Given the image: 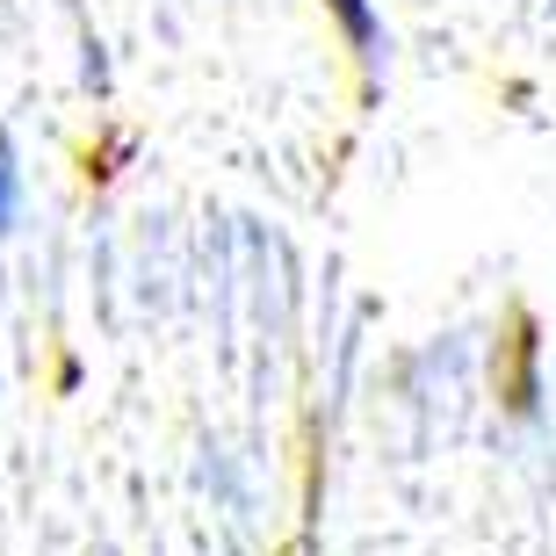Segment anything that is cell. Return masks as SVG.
Here are the masks:
<instances>
[{
  "label": "cell",
  "mask_w": 556,
  "mask_h": 556,
  "mask_svg": "<svg viewBox=\"0 0 556 556\" xmlns=\"http://www.w3.org/2000/svg\"><path fill=\"white\" fill-rule=\"evenodd\" d=\"M326 15L340 22V37L354 43V59L376 73V59H383V15H376V0H326Z\"/></svg>",
  "instance_id": "obj_1"
},
{
  "label": "cell",
  "mask_w": 556,
  "mask_h": 556,
  "mask_svg": "<svg viewBox=\"0 0 556 556\" xmlns=\"http://www.w3.org/2000/svg\"><path fill=\"white\" fill-rule=\"evenodd\" d=\"M15 217H22V160H15V138L0 130V239L15 231Z\"/></svg>",
  "instance_id": "obj_2"
}]
</instances>
